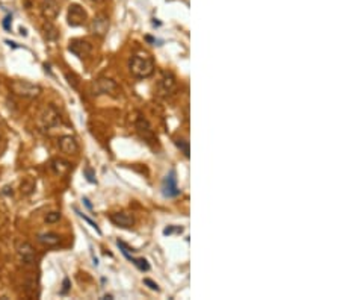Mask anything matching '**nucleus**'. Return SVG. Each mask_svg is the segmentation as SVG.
I'll list each match as a JSON object with an SVG mask.
<instances>
[{
	"label": "nucleus",
	"instance_id": "obj_1",
	"mask_svg": "<svg viewBox=\"0 0 340 300\" xmlns=\"http://www.w3.org/2000/svg\"><path fill=\"white\" fill-rule=\"evenodd\" d=\"M128 70L138 79H147L154 73V61L148 53H134L128 59Z\"/></svg>",
	"mask_w": 340,
	"mask_h": 300
},
{
	"label": "nucleus",
	"instance_id": "obj_2",
	"mask_svg": "<svg viewBox=\"0 0 340 300\" xmlns=\"http://www.w3.org/2000/svg\"><path fill=\"white\" fill-rule=\"evenodd\" d=\"M11 89L17 95L24 97V98H35L41 94V86L35 85L32 82H27V80H12Z\"/></svg>",
	"mask_w": 340,
	"mask_h": 300
},
{
	"label": "nucleus",
	"instance_id": "obj_3",
	"mask_svg": "<svg viewBox=\"0 0 340 300\" xmlns=\"http://www.w3.org/2000/svg\"><path fill=\"white\" fill-rule=\"evenodd\" d=\"M38 124L41 129L44 130H50V129H54L60 124V115H59V111L53 106V105H48L41 114H39V118H38Z\"/></svg>",
	"mask_w": 340,
	"mask_h": 300
},
{
	"label": "nucleus",
	"instance_id": "obj_4",
	"mask_svg": "<svg viewBox=\"0 0 340 300\" xmlns=\"http://www.w3.org/2000/svg\"><path fill=\"white\" fill-rule=\"evenodd\" d=\"M118 88L116 82L109 77H98L92 83V94L100 95V94H110Z\"/></svg>",
	"mask_w": 340,
	"mask_h": 300
},
{
	"label": "nucleus",
	"instance_id": "obj_5",
	"mask_svg": "<svg viewBox=\"0 0 340 300\" xmlns=\"http://www.w3.org/2000/svg\"><path fill=\"white\" fill-rule=\"evenodd\" d=\"M86 20H88V14L80 5H71L68 8V24L70 26H73V27L82 26L86 23Z\"/></svg>",
	"mask_w": 340,
	"mask_h": 300
},
{
	"label": "nucleus",
	"instance_id": "obj_6",
	"mask_svg": "<svg viewBox=\"0 0 340 300\" xmlns=\"http://www.w3.org/2000/svg\"><path fill=\"white\" fill-rule=\"evenodd\" d=\"M68 50H70L73 55H76L79 59H83V58H86V56L91 55L92 45H91V42L83 41V39H73V41H70Z\"/></svg>",
	"mask_w": 340,
	"mask_h": 300
},
{
	"label": "nucleus",
	"instance_id": "obj_7",
	"mask_svg": "<svg viewBox=\"0 0 340 300\" xmlns=\"http://www.w3.org/2000/svg\"><path fill=\"white\" fill-rule=\"evenodd\" d=\"M162 192H163L165 197H177L180 194V189L177 186V177H175V171L174 170H171L169 174H166V177L163 179Z\"/></svg>",
	"mask_w": 340,
	"mask_h": 300
},
{
	"label": "nucleus",
	"instance_id": "obj_8",
	"mask_svg": "<svg viewBox=\"0 0 340 300\" xmlns=\"http://www.w3.org/2000/svg\"><path fill=\"white\" fill-rule=\"evenodd\" d=\"M175 88H177L175 76L172 73H169V71H163L162 73V77L159 80V91H160V94L168 95V94L174 92Z\"/></svg>",
	"mask_w": 340,
	"mask_h": 300
},
{
	"label": "nucleus",
	"instance_id": "obj_9",
	"mask_svg": "<svg viewBox=\"0 0 340 300\" xmlns=\"http://www.w3.org/2000/svg\"><path fill=\"white\" fill-rule=\"evenodd\" d=\"M41 12L44 18L47 20H54L59 12H60V3L59 0H41Z\"/></svg>",
	"mask_w": 340,
	"mask_h": 300
},
{
	"label": "nucleus",
	"instance_id": "obj_10",
	"mask_svg": "<svg viewBox=\"0 0 340 300\" xmlns=\"http://www.w3.org/2000/svg\"><path fill=\"white\" fill-rule=\"evenodd\" d=\"M134 127H136L138 133H139L144 139H147V141H154V138H156V136H154V130H153V126L150 124V121H148L147 118H144L142 115H139L138 120H136Z\"/></svg>",
	"mask_w": 340,
	"mask_h": 300
},
{
	"label": "nucleus",
	"instance_id": "obj_11",
	"mask_svg": "<svg viewBox=\"0 0 340 300\" xmlns=\"http://www.w3.org/2000/svg\"><path fill=\"white\" fill-rule=\"evenodd\" d=\"M109 29V18L104 14H98L97 17H94L92 23H91V32L97 36H104L107 33Z\"/></svg>",
	"mask_w": 340,
	"mask_h": 300
},
{
	"label": "nucleus",
	"instance_id": "obj_12",
	"mask_svg": "<svg viewBox=\"0 0 340 300\" xmlns=\"http://www.w3.org/2000/svg\"><path fill=\"white\" fill-rule=\"evenodd\" d=\"M109 218L115 226L124 227V229H128L134 224V218L128 212H113V214H110Z\"/></svg>",
	"mask_w": 340,
	"mask_h": 300
},
{
	"label": "nucleus",
	"instance_id": "obj_13",
	"mask_svg": "<svg viewBox=\"0 0 340 300\" xmlns=\"http://www.w3.org/2000/svg\"><path fill=\"white\" fill-rule=\"evenodd\" d=\"M59 148L63 152V153H68V155H76L79 152V144L76 141L74 136L71 135H63L59 138Z\"/></svg>",
	"mask_w": 340,
	"mask_h": 300
},
{
	"label": "nucleus",
	"instance_id": "obj_14",
	"mask_svg": "<svg viewBox=\"0 0 340 300\" xmlns=\"http://www.w3.org/2000/svg\"><path fill=\"white\" fill-rule=\"evenodd\" d=\"M17 250H18L20 259H21L24 264L30 265V264H33V262H35L36 255H35L33 247H32L29 242H20V244H18V247H17Z\"/></svg>",
	"mask_w": 340,
	"mask_h": 300
},
{
	"label": "nucleus",
	"instance_id": "obj_15",
	"mask_svg": "<svg viewBox=\"0 0 340 300\" xmlns=\"http://www.w3.org/2000/svg\"><path fill=\"white\" fill-rule=\"evenodd\" d=\"M38 241L47 247H53V245H57L60 242V236L57 233H53V232H47V233H41L38 235Z\"/></svg>",
	"mask_w": 340,
	"mask_h": 300
},
{
	"label": "nucleus",
	"instance_id": "obj_16",
	"mask_svg": "<svg viewBox=\"0 0 340 300\" xmlns=\"http://www.w3.org/2000/svg\"><path fill=\"white\" fill-rule=\"evenodd\" d=\"M51 167H53V170H54L57 174H65V173L71 168V164H70L68 161H65V159H54V161L51 162Z\"/></svg>",
	"mask_w": 340,
	"mask_h": 300
},
{
	"label": "nucleus",
	"instance_id": "obj_17",
	"mask_svg": "<svg viewBox=\"0 0 340 300\" xmlns=\"http://www.w3.org/2000/svg\"><path fill=\"white\" fill-rule=\"evenodd\" d=\"M44 36H45L47 41H54L59 36V32L51 23H45L44 24Z\"/></svg>",
	"mask_w": 340,
	"mask_h": 300
},
{
	"label": "nucleus",
	"instance_id": "obj_18",
	"mask_svg": "<svg viewBox=\"0 0 340 300\" xmlns=\"http://www.w3.org/2000/svg\"><path fill=\"white\" fill-rule=\"evenodd\" d=\"M127 259L128 261H131L141 271H148L150 270V264H148V261L147 259H144V258H133L131 255H128L127 256Z\"/></svg>",
	"mask_w": 340,
	"mask_h": 300
},
{
	"label": "nucleus",
	"instance_id": "obj_19",
	"mask_svg": "<svg viewBox=\"0 0 340 300\" xmlns=\"http://www.w3.org/2000/svg\"><path fill=\"white\" fill-rule=\"evenodd\" d=\"M175 144H177V147L184 153V156H189V142L186 141V139H175Z\"/></svg>",
	"mask_w": 340,
	"mask_h": 300
},
{
	"label": "nucleus",
	"instance_id": "obj_20",
	"mask_svg": "<svg viewBox=\"0 0 340 300\" xmlns=\"http://www.w3.org/2000/svg\"><path fill=\"white\" fill-rule=\"evenodd\" d=\"M59 220H60V212H57V211L48 212V214L45 215V221H47V223H56V221H59Z\"/></svg>",
	"mask_w": 340,
	"mask_h": 300
},
{
	"label": "nucleus",
	"instance_id": "obj_21",
	"mask_svg": "<svg viewBox=\"0 0 340 300\" xmlns=\"http://www.w3.org/2000/svg\"><path fill=\"white\" fill-rule=\"evenodd\" d=\"M65 77H66V80H68V83H70V85H71V86H73V88H74V89H76V88H77V86H79V82H77V77H76V76H74V74H73V73H71V74H70V73H65Z\"/></svg>",
	"mask_w": 340,
	"mask_h": 300
},
{
	"label": "nucleus",
	"instance_id": "obj_22",
	"mask_svg": "<svg viewBox=\"0 0 340 300\" xmlns=\"http://www.w3.org/2000/svg\"><path fill=\"white\" fill-rule=\"evenodd\" d=\"M74 211H76V212H77V214H79V217H82V218H83V220H85V221H88V223H89V224H91V226H92V227H94V229H95V230H97V232H98V233H101V230H100V229H98V226H97V223H94V221H92V220H91V218H89V217H86V215H83V214H82V212H80V211H77V209H74Z\"/></svg>",
	"mask_w": 340,
	"mask_h": 300
},
{
	"label": "nucleus",
	"instance_id": "obj_23",
	"mask_svg": "<svg viewBox=\"0 0 340 300\" xmlns=\"http://www.w3.org/2000/svg\"><path fill=\"white\" fill-rule=\"evenodd\" d=\"M144 283L148 286V288H151V289H154V291H160V288H159V285L156 283V282H153L151 279H144Z\"/></svg>",
	"mask_w": 340,
	"mask_h": 300
},
{
	"label": "nucleus",
	"instance_id": "obj_24",
	"mask_svg": "<svg viewBox=\"0 0 340 300\" xmlns=\"http://www.w3.org/2000/svg\"><path fill=\"white\" fill-rule=\"evenodd\" d=\"M11 26H12V17L11 15H6L5 17V20H3V27H5V30H11Z\"/></svg>",
	"mask_w": 340,
	"mask_h": 300
},
{
	"label": "nucleus",
	"instance_id": "obj_25",
	"mask_svg": "<svg viewBox=\"0 0 340 300\" xmlns=\"http://www.w3.org/2000/svg\"><path fill=\"white\" fill-rule=\"evenodd\" d=\"M85 176H86V179H88V182H91V183H95V177H94V173H92V170L91 168H85Z\"/></svg>",
	"mask_w": 340,
	"mask_h": 300
},
{
	"label": "nucleus",
	"instance_id": "obj_26",
	"mask_svg": "<svg viewBox=\"0 0 340 300\" xmlns=\"http://www.w3.org/2000/svg\"><path fill=\"white\" fill-rule=\"evenodd\" d=\"M70 289V280L68 279H63V288H62V294H65L66 291Z\"/></svg>",
	"mask_w": 340,
	"mask_h": 300
},
{
	"label": "nucleus",
	"instance_id": "obj_27",
	"mask_svg": "<svg viewBox=\"0 0 340 300\" xmlns=\"http://www.w3.org/2000/svg\"><path fill=\"white\" fill-rule=\"evenodd\" d=\"M82 202H83V203H85V206H86V208H88V209H92V205H91V203H89V200H88V198H86V197H83V198H82Z\"/></svg>",
	"mask_w": 340,
	"mask_h": 300
},
{
	"label": "nucleus",
	"instance_id": "obj_28",
	"mask_svg": "<svg viewBox=\"0 0 340 300\" xmlns=\"http://www.w3.org/2000/svg\"><path fill=\"white\" fill-rule=\"evenodd\" d=\"M20 33H21V35H27V32H26V29H23V27H21V29H20Z\"/></svg>",
	"mask_w": 340,
	"mask_h": 300
},
{
	"label": "nucleus",
	"instance_id": "obj_29",
	"mask_svg": "<svg viewBox=\"0 0 340 300\" xmlns=\"http://www.w3.org/2000/svg\"><path fill=\"white\" fill-rule=\"evenodd\" d=\"M91 2H95V3H101L103 0H91Z\"/></svg>",
	"mask_w": 340,
	"mask_h": 300
}]
</instances>
